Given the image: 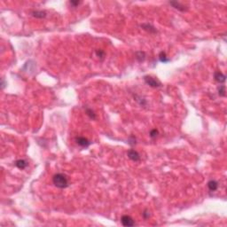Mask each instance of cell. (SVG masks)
<instances>
[{"instance_id": "cell-3", "label": "cell", "mask_w": 227, "mask_h": 227, "mask_svg": "<svg viewBox=\"0 0 227 227\" xmlns=\"http://www.w3.org/2000/svg\"><path fill=\"white\" fill-rule=\"evenodd\" d=\"M75 142L77 145H79L82 147H88L91 145V142L86 138H84V137H77V138H75Z\"/></svg>"}, {"instance_id": "cell-13", "label": "cell", "mask_w": 227, "mask_h": 227, "mask_svg": "<svg viewBox=\"0 0 227 227\" xmlns=\"http://www.w3.org/2000/svg\"><path fill=\"white\" fill-rule=\"evenodd\" d=\"M225 86L224 85H221V86L218 88V94L222 97H224L225 96Z\"/></svg>"}, {"instance_id": "cell-6", "label": "cell", "mask_w": 227, "mask_h": 227, "mask_svg": "<svg viewBox=\"0 0 227 227\" xmlns=\"http://www.w3.org/2000/svg\"><path fill=\"white\" fill-rule=\"evenodd\" d=\"M214 77H215V80L217 81V82L220 83V84H221V83H224V82H225V79H226V76L220 71L215 72Z\"/></svg>"}, {"instance_id": "cell-19", "label": "cell", "mask_w": 227, "mask_h": 227, "mask_svg": "<svg viewBox=\"0 0 227 227\" xmlns=\"http://www.w3.org/2000/svg\"><path fill=\"white\" fill-rule=\"evenodd\" d=\"M69 3H70L71 5H73V6H75H75L78 5V4L81 3V2H79V1H70Z\"/></svg>"}, {"instance_id": "cell-17", "label": "cell", "mask_w": 227, "mask_h": 227, "mask_svg": "<svg viewBox=\"0 0 227 227\" xmlns=\"http://www.w3.org/2000/svg\"><path fill=\"white\" fill-rule=\"evenodd\" d=\"M139 54H140V56L137 55V57H136V58L138 60V61H139V62H141V61H143V60H145V53H142V51H139Z\"/></svg>"}, {"instance_id": "cell-10", "label": "cell", "mask_w": 227, "mask_h": 227, "mask_svg": "<svg viewBox=\"0 0 227 227\" xmlns=\"http://www.w3.org/2000/svg\"><path fill=\"white\" fill-rule=\"evenodd\" d=\"M170 4H171V5H173V7H175L179 11H185V6H184L183 4H181L180 3H178V2H170Z\"/></svg>"}, {"instance_id": "cell-15", "label": "cell", "mask_w": 227, "mask_h": 227, "mask_svg": "<svg viewBox=\"0 0 227 227\" xmlns=\"http://www.w3.org/2000/svg\"><path fill=\"white\" fill-rule=\"evenodd\" d=\"M96 55H97V57H98L100 59H104L105 57V51H102V50H97L96 51Z\"/></svg>"}, {"instance_id": "cell-16", "label": "cell", "mask_w": 227, "mask_h": 227, "mask_svg": "<svg viewBox=\"0 0 227 227\" xmlns=\"http://www.w3.org/2000/svg\"><path fill=\"white\" fill-rule=\"evenodd\" d=\"M159 134V132H158V130H157L156 129H154V130H152L151 131H150V137H151L152 138H156L157 137V135Z\"/></svg>"}, {"instance_id": "cell-1", "label": "cell", "mask_w": 227, "mask_h": 227, "mask_svg": "<svg viewBox=\"0 0 227 227\" xmlns=\"http://www.w3.org/2000/svg\"><path fill=\"white\" fill-rule=\"evenodd\" d=\"M53 183L56 187L58 188H66L68 186L69 182H68V178L67 177V176L61 174V173H58V174H55L53 177Z\"/></svg>"}, {"instance_id": "cell-12", "label": "cell", "mask_w": 227, "mask_h": 227, "mask_svg": "<svg viewBox=\"0 0 227 227\" xmlns=\"http://www.w3.org/2000/svg\"><path fill=\"white\" fill-rule=\"evenodd\" d=\"M141 27H143L144 30L149 31V32H156V30L154 28V27H152L151 25H149V24H143Z\"/></svg>"}, {"instance_id": "cell-5", "label": "cell", "mask_w": 227, "mask_h": 227, "mask_svg": "<svg viewBox=\"0 0 227 227\" xmlns=\"http://www.w3.org/2000/svg\"><path fill=\"white\" fill-rule=\"evenodd\" d=\"M127 155L130 159V160L133 161H140V155H139V154L137 151L133 150V149L129 150L128 153H127Z\"/></svg>"}, {"instance_id": "cell-7", "label": "cell", "mask_w": 227, "mask_h": 227, "mask_svg": "<svg viewBox=\"0 0 227 227\" xmlns=\"http://www.w3.org/2000/svg\"><path fill=\"white\" fill-rule=\"evenodd\" d=\"M208 187L211 192H215V191L217 190V188H218V183L216 180H210L208 183Z\"/></svg>"}, {"instance_id": "cell-4", "label": "cell", "mask_w": 227, "mask_h": 227, "mask_svg": "<svg viewBox=\"0 0 227 227\" xmlns=\"http://www.w3.org/2000/svg\"><path fill=\"white\" fill-rule=\"evenodd\" d=\"M121 222H122L123 225L124 226H133L135 223H134V220L130 217V216H123L122 218H121Z\"/></svg>"}, {"instance_id": "cell-11", "label": "cell", "mask_w": 227, "mask_h": 227, "mask_svg": "<svg viewBox=\"0 0 227 227\" xmlns=\"http://www.w3.org/2000/svg\"><path fill=\"white\" fill-rule=\"evenodd\" d=\"M159 59H160L161 61L163 62V63H167V62L170 61V59L167 58L166 53H164V51H161V53H160V55H159Z\"/></svg>"}, {"instance_id": "cell-18", "label": "cell", "mask_w": 227, "mask_h": 227, "mask_svg": "<svg viewBox=\"0 0 227 227\" xmlns=\"http://www.w3.org/2000/svg\"><path fill=\"white\" fill-rule=\"evenodd\" d=\"M143 217H144V218H145V219H147V218H148V217H150V214H149V212H148L147 209H145V211H144Z\"/></svg>"}, {"instance_id": "cell-2", "label": "cell", "mask_w": 227, "mask_h": 227, "mask_svg": "<svg viewBox=\"0 0 227 227\" xmlns=\"http://www.w3.org/2000/svg\"><path fill=\"white\" fill-rule=\"evenodd\" d=\"M144 80H145V84H148L149 86L153 87V88H157V87H160L161 85L160 81H158L157 79H155V78L152 77V76L150 75H145V77H144Z\"/></svg>"}, {"instance_id": "cell-9", "label": "cell", "mask_w": 227, "mask_h": 227, "mask_svg": "<svg viewBox=\"0 0 227 227\" xmlns=\"http://www.w3.org/2000/svg\"><path fill=\"white\" fill-rule=\"evenodd\" d=\"M32 15L36 18H44L46 16V13L44 11H35L32 12Z\"/></svg>"}, {"instance_id": "cell-14", "label": "cell", "mask_w": 227, "mask_h": 227, "mask_svg": "<svg viewBox=\"0 0 227 227\" xmlns=\"http://www.w3.org/2000/svg\"><path fill=\"white\" fill-rule=\"evenodd\" d=\"M86 113L90 116V118H91V119H93V120H94V119H96V114H94V112L91 109L86 108Z\"/></svg>"}, {"instance_id": "cell-8", "label": "cell", "mask_w": 227, "mask_h": 227, "mask_svg": "<svg viewBox=\"0 0 227 227\" xmlns=\"http://www.w3.org/2000/svg\"><path fill=\"white\" fill-rule=\"evenodd\" d=\"M15 165H16L17 168H19L20 170H24V168L28 166V163L24 160H18L16 161V163H15Z\"/></svg>"}]
</instances>
